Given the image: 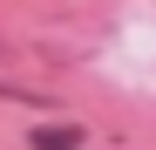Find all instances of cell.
I'll use <instances>...</instances> for the list:
<instances>
[{"label":"cell","instance_id":"6da1fadb","mask_svg":"<svg viewBox=\"0 0 156 150\" xmlns=\"http://www.w3.org/2000/svg\"><path fill=\"white\" fill-rule=\"evenodd\" d=\"M27 150H82V130L75 123H48V130H34Z\"/></svg>","mask_w":156,"mask_h":150}]
</instances>
